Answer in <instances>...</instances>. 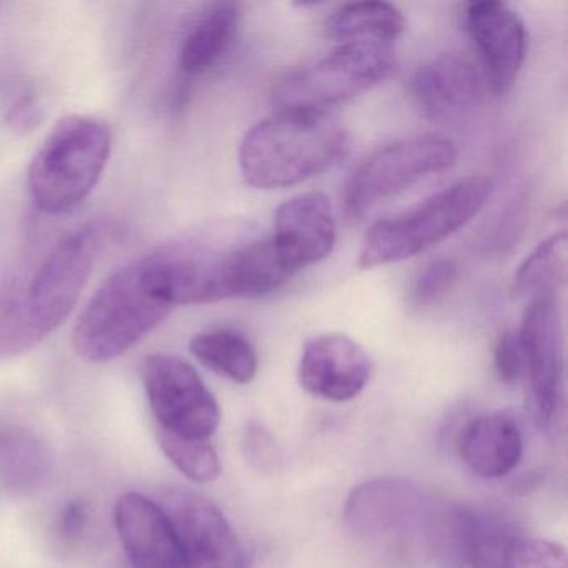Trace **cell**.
Here are the masks:
<instances>
[{
    "mask_svg": "<svg viewBox=\"0 0 568 568\" xmlns=\"http://www.w3.org/2000/svg\"><path fill=\"white\" fill-rule=\"evenodd\" d=\"M165 268L181 305L264 297L297 274L271 237L232 244L214 227L168 242Z\"/></svg>",
    "mask_w": 568,
    "mask_h": 568,
    "instance_id": "obj_1",
    "label": "cell"
},
{
    "mask_svg": "<svg viewBox=\"0 0 568 568\" xmlns=\"http://www.w3.org/2000/svg\"><path fill=\"white\" fill-rule=\"evenodd\" d=\"M347 151V132L327 114L277 111L245 134L239 164L248 185L272 191L328 171Z\"/></svg>",
    "mask_w": 568,
    "mask_h": 568,
    "instance_id": "obj_2",
    "label": "cell"
},
{
    "mask_svg": "<svg viewBox=\"0 0 568 568\" xmlns=\"http://www.w3.org/2000/svg\"><path fill=\"white\" fill-rule=\"evenodd\" d=\"M149 284L141 258L119 268L92 295L75 322L72 344L79 357L104 364L131 351L171 314Z\"/></svg>",
    "mask_w": 568,
    "mask_h": 568,
    "instance_id": "obj_3",
    "label": "cell"
},
{
    "mask_svg": "<svg viewBox=\"0 0 568 568\" xmlns=\"http://www.w3.org/2000/svg\"><path fill=\"white\" fill-rule=\"evenodd\" d=\"M111 131L88 115H69L52 129L32 159V201L48 214L72 211L94 191L111 155Z\"/></svg>",
    "mask_w": 568,
    "mask_h": 568,
    "instance_id": "obj_4",
    "label": "cell"
},
{
    "mask_svg": "<svg viewBox=\"0 0 568 568\" xmlns=\"http://www.w3.org/2000/svg\"><path fill=\"white\" fill-rule=\"evenodd\" d=\"M490 192L487 178L467 175L410 211L381 219L365 234L358 265L374 268L395 264L440 244L484 209Z\"/></svg>",
    "mask_w": 568,
    "mask_h": 568,
    "instance_id": "obj_5",
    "label": "cell"
},
{
    "mask_svg": "<svg viewBox=\"0 0 568 568\" xmlns=\"http://www.w3.org/2000/svg\"><path fill=\"white\" fill-rule=\"evenodd\" d=\"M397 58L390 44L344 42L307 68L292 72L274 89L277 111L327 114V109L352 101L390 78Z\"/></svg>",
    "mask_w": 568,
    "mask_h": 568,
    "instance_id": "obj_6",
    "label": "cell"
},
{
    "mask_svg": "<svg viewBox=\"0 0 568 568\" xmlns=\"http://www.w3.org/2000/svg\"><path fill=\"white\" fill-rule=\"evenodd\" d=\"M99 227H85L62 239L44 258L22 292L26 324L36 345L58 331L74 311L101 251Z\"/></svg>",
    "mask_w": 568,
    "mask_h": 568,
    "instance_id": "obj_7",
    "label": "cell"
},
{
    "mask_svg": "<svg viewBox=\"0 0 568 568\" xmlns=\"http://www.w3.org/2000/svg\"><path fill=\"white\" fill-rule=\"evenodd\" d=\"M457 162L454 142L434 135L404 139L375 152L348 179L344 211L362 219L371 209L430 175L442 174Z\"/></svg>",
    "mask_w": 568,
    "mask_h": 568,
    "instance_id": "obj_8",
    "label": "cell"
},
{
    "mask_svg": "<svg viewBox=\"0 0 568 568\" xmlns=\"http://www.w3.org/2000/svg\"><path fill=\"white\" fill-rule=\"evenodd\" d=\"M142 382L159 432L211 440L221 424V408L189 362L175 355H149Z\"/></svg>",
    "mask_w": 568,
    "mask_h": 568,
    "instance_id": "obj_9",
    "label": "cell"
},
{
    "mask_svg": "<svg viewBox=\"0 0 568 568\" xmlns=\"http://www.w3.org/2000/svg\"><path fill=\"white\" fill-rule=\"evenodd\" d=\"M189 568H247L244 547L217 505L189 490L162 501Z\"/></svg>",
    "mask_w": 568,
    "mask_h": 568,
    "instance_id": "obj_10",
    "label": "cell"
},
{
    "mask_svg": "<svg viewBox=\"0 0 568 568\" xmlns=\"http://www.w3.org/2000/svg\"><path fill=\"white\" fill-rule=\"evenodd\" d=\"M534 412L540 427H550L564 392V327L557 301L535 298L525 308L520 331Z\"/></svg>",
    "mask_w": 568,
    "mask_h": 568,
    "instance_id": "obj_11",
    "label": "cell"
},
{
    "mask_svg": "<svg viewBox=\"0 0 568 568\" xmlns=\"http://www.w3.org/2000/svg\"><path fill=\"white\" fill-rule=\"evenodd\" d=\"M435 508L424 491L400 477L364 481L348 495L344 521L358 537H381L425 524L430 527Z\"/></svg>",
    "mask_w": 568,
    "mask_h": 568,
    "instance_id": "obj_12",
    "label": "cell"
},
{
    "mask_svg": "<svg viewBox=\"0 0 568 568\" xmlns=\"http://www.w3.org/2000/svg\"><path fill=\"white\" fill-rule=\"evenodd\" d=\"M465 31L480 54L491 91H510L527 55V29L520 16L504 2H470L464 9Z\"/></svg>",
    "mask_w": 568,
    "mask_h": 568,
    "instance_id": "obj_13",
    "label": "cell"
},
{
    "mask_svg": "<svg viewBox=\"0 0 568 568\" xmlns=\"http://www.w3.org/2000/svg\"><path fill=\"white\" fill-rule=\"evenodd\" d=\"M372 364L367 352L347 335L327 334L305 345L298 365L302 387L315 397L348 402L357 397L368 378Z\"/></svg>",
    "mask_w": 568,
    "mask_h": 568,
    "instance_id": "obj_14",
    "label": "cell"
},
{
    "mask_svg": "<svg viewBox=\"0 0 568 568\" xmlns=\"http://www.w3.org/2000/svg\"><path fill=\"white\" fill-rule=\"evenodd\" d=\"M114 518L131 568H189L161 504L128 491L115 504Z\"/></svg>",
    "mask_w": 568,
    "mask_h": 568,
    "instance_id": "obj_15",
    "label": "cell"
},
{
    "mask_svg": "<svg viewBox=\"0 0 568 568\" xmlns=\"http://www.w3.org/2000/svg\"><path fill=\"white\" fill-rule=\"evenodd\" d=\"M271 239L297 272L324 261L337 242L331 199L322 192H307L285 202L275 212Z\"/></svg>",
    "mask_w": 568,
    "mask_h": 568,
    "instance_id": "obj_16",
    "label": "cell"
},
{
    "mask_svg": "<svg viewBox=\"0 0 568 568\" xmlns=\"http://www.w3.org/2000/svg\"><path fill=\"white\" fill-rule=\"evenodd\" d=\"M410 94L425 118L435 121L460 118L480 99V72L470 59L448 52L415 72Z\"/></svg>",
    "mask_w": 568,
    "mask_h": 568,
    "instance_id": "obj_17",
    "label": "cell"
},
{
    "mask_svg": "<svg viewBox=\"0 0 568 568\" xmlns=\"http://www.w3.org/2000/svg\"><path fill=\"white\" fill-rule=\"evenodd\" d=\"M460 457L478 477L500 478L520 464L524 438L517 420L505 412L480 415L460 435Z\"/></svg>",
    "mask_w": 568,
    "mask_h": 568,
    "instance_id": "obj_18",
    "label": "cell"
},
{
    "mask_svg": "<svg viewBox=\"0 0 568 568\" xmlns=\"http://www.w3.org/2000/svg\"><path fill=\"white\" fill-rule=\"evenodd\" d=\"M241 8L234 2L211 6L184 39L179 65L187 75H202L214 69L231 51L239 28Z\"/></svg>",
    "mask_w": 568,
    "mask_h": 568,
    "instance_id": "obj_19",
    "label": "cell"
},
{
    "mask_svg": "<svg viewBox=\"0 0 568 568\" xmlns=\"http://www.w3.org/2000/svg\"><path fill=\"white\" fill-rule=\"evenodd\" d=\"M407 28L404 14L387 2H354L332 12L325 31L342 44L354 41H377L390 44Z\"/></svg>",
    "mask_w": 568,
    "mask_h": 568,
    "instance_id": "obj_20",
    "label": "cell"
},
{
    "mask_svg": "<svg viewBox=\"0 0 568 568\" xmlns=\"http://www.w3.org/2000/svg\"><path fill=\"white\" fill-rule=\"evenodd\" d=\"M52 455L26 430L0 432V485L14 491L41 487L51 475Z\"/></svg>",
    "mask_w": 568,
    "mask_h": 568,
    "instance_id": "obj_21",
    "label": "cell"
},
{
    "mask_svg": "<svg viewBox=\"0 0 568 568\" xmlns=\"http://www.w3.org/2000/svg\"><path fill=\"white\" fill-rule=\"evenodd\" d=\"M567 235L560 232L541 242L518 267L511 284V295L515 301L555 298L567 281Z\"/></svg>",
    "mask_w": 568,
    "mask_h": 568,
    "instance_id": "obj_22",
    "label": "cell"
},
{
    "mask_svg": "<svg viewBox=\"0 0 568 568\" xmlns=\"http://www.w3.org/2000/svg\"><path fill=\"white\" fill-rule=\"evenodd\" d=\"M189 348L202 365L235 384H248L257 374V352L247 337L231 328L202 332Z\"/></svg>",
    "mask_w": 568,
    "mask_h": 568,
    "instance_id": "obj_23",
    "label": "cell"
},
{
    "mask_svg": "<svg viewBox=\"0 0 568 568\" xmlns=\"http://www.w3.org/2000/svg\"><path fill=\"white\" fill-rule=\"evenodd\" d=\"M165 457L195 484H209L221 474V460L211 440H194L159 432Z\"/></svg>",
    "mask_w": 568,
    "mask_h": 568,
    "instance_id": "obj_24",
    "label": "cell"
},
{
    "mask_svg": "<svg viewBox=\"0 0 568 568\" xmlns=\"http://www.w3.org/2000/svg\"><path fill=\"white\" fill-rule=\"evenodd\" d=\"M458 267L452 258H437L415 278L410 291V305L415 308L438 304L457 281Z\"/></svg>",
    "mask_w": 568,
    "mask_h": 568,
    "instance_id": "obj_25",
    "label": "cell"
},
{
    "mask_svg": "<svg viewBox=\"0 0 568 568\" xmlns=\"http://www.w3.org/2000/svg\"><path fill=\"white\" fill-rule=\"evenodd\" d=\"M507 568H568L567 548L557 541L518 535Z\"/></svg>",
    "mask_w": 568,
    "mask_h": 568,
    "instance_id": "obj_26",
    "label": "cell"
},
{
    "mask_svg": "<svg viewBox=\"0 0 568 568\" xmlns=\"http://www.w3.org/2000/svg\"><path fill=\"white\" fill-rule=\"evenodd\" d=\"M495 372L505 384H515L527 374L524 344L518 332H507L498 341L494 354Z\"/></svg>",
    "mask_w": 568,
    "mask_h": 568,
    "instance_id": "obj_27",
    "label": "cell"
},
{
    "mask_svg": "<svg viewBox=\"0 0 568 568\" xmlns=\"http://www.w3.org/2000/svg\"><path fill=\"white\" fill-rule=\"evenodd\" d=\"M89 520H91V510H89L88 501L82 498L65 501L59 510L58 520H55L59 537L64 541L79 540L88 530Z\"/></svg>",
    "mask_w": 568,
    "mask_h": 568,
    "instance_id": "obj_28",
    "label": "cell"
},
{
    "mask_svg": "<svg viewBox=\"0 0 568 568\" xmlns=\"http://www.w3.org/2000/svg\"><path fill=\"white\" fill-rule=\"evenodd\" d=\"M39 121H41V108L31 95H26L21 101L16 102L9 111L8 124L11 125L12 131H32Z\"/></svg>",
    "mask_w": 568,
    "mask_h": 568,
    "instance_id": "obj_29",
    "label": "cell"
}]
</instances>
